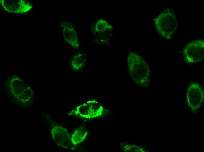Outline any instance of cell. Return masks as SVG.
<instances>
[{
  "mask_svg": "<svg viewBox=\"0 0 204 152\" xmlns=\"http://www.w3.org/2000/svg\"><path fill=\"white\" fill-rule=\"evenodd\" d=\"M127 63L129 74L137 84L146 86L149 84L151 72L149 66L140 56L130 52L127 57Z\"/></svg>",
  "mask_w": 204,
  "mask_h": 152,
  "instance_id": "1",
  "label": "cell"
},
{
  "mask_svg": "<svg viewBox=\"0 0 204 152\" xmlns=\"http://www.w3.org/2000/svg\"><path fill=\"white\" fill-rule=\"evenodd\" d=\"M177 17L173 10L166 9L156 18L155 23L159 34L163 37L170 38L174 33L177 26Z\"/></svg>",
  "mask_w": 204,
  "mask_h": 152,
  "instance_id": "2",
  "label": "cell"
},
{
  "mask_svg": "<svg viewBox=\"0 0 204 152\" xmlns=\"http://www.w3.org/2000/svg\"><path fill=\"white\" fill-rule=\"evenodd\" d=\"M204 50V40H196L190 42L185 46L183 55L188 63H196L203 60Z\"/></svg>",
  "mask_w": 204,
  "mask_h": 152,
  "instance_id": "3",
  "label": "cell"
},
{
  "mask_svg": "<svg viewBox=\"0 0 204 152\" xmlns=\"http://www.w3.org/2000/svg\"><path fill=\"white\" fill-rule=\"evenodd\" d=\"M204 91L198 84L191 83L187 89L186 101L189 109L195 112L201 106L204 100Z\"/></svg>",
  "mask_w": 204,
  "mask_h": 152,
  "instance_id": "4",
  "label": "cell"
},
{
  "mask_svg": "<svg viewBox=\"0 0 204 152\" xmlns=\"http://www.w3.org/2000/svg\"><path fill=\"white\" fill-rule=\"evenodd\" d=\"M103 107L97 101L93 100L87 102L76 108L75 113L86 118L96 117L100 115Z\"/></svg>",
  "mask_w": 204,
  "mask_h": 152,
  "instance_id": "5",
  "label": "cell"
},
{
  "mask_svg": "<svg viewBox=\"0 0 204 152\" xmlns=\"http://www.w3.org/2000/svg\"><path fill=\"white\" fill-rule=\"evenodd\" d=\"M52 134L58 144L67 148H70L71 146L70 145L72 142L70 134L67 129L62 127H55L52 129Z\"/></svg>",
  "mask_w": 204,
  "mask_h": 152,
  "instance_id": "6",
  "label": "cell"
},
{
  "mask_svg": "<svg viewBox=\"0 0 204 152\" xmlns=\"http://www.w3.org/2000/svg\"><path fill=\"white\" fill-rule=\"evenodd\" d=\"M88 133L84 127L77 128L71 137V141L73 144L76 146L82 142L87 137Z\"/></svg>",
  "mask_w": 204,
  "mask_h": 152,
  "instance_id": "7",
  "label": "cell"
}]
</instances>
